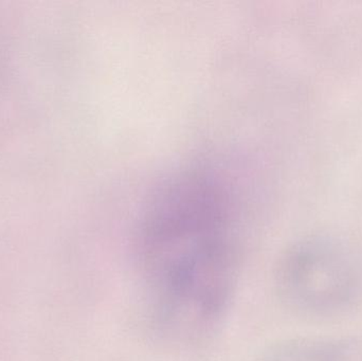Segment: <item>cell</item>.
<instances>
[{
  "label": "cell",
  "mask_w": 362,
  "mask_h": 361,
  "mask_svg": "<svg viewBox=\"0 0 362 361\" xmlns=\"http://www.w3.org/2000/svg\"><path fill=\"white\" fill-rule=\"evenodd\" d=\"M257 361H362V341L291 339L270 348Z\"/></svg>",
  "instance_id": "obj_3"
},
{
  "label": "cell",
  "mask_w": 362,
  "mask_h": 361,
  "mask_svg": "<svg viewBox=\"0 0 362 361\" xmlns=\"http://www.w3.org/2000/svg\"><path fill=\"white\" fill-rule=\"evenodd\" d=\"M136 259L148 315L161 338L192 345L229 309L240 271L235 208L211 170L181 169L144 207Z\"/></svg>",
  "instance_id": "obj_1"
},
{
  "label": "cell",
  "mask_w": 362,
  "mask_h": 361,
  "mask_svg": "<svg viewBox=\"0 0 362 361\" xmlns=\"http://www.w3.org/2000/svg\"><path fill=\"white\" fill-rule=\"evenodd\" d=\"M274 283L281 300L297 313L338 315L361 300L362 260L344 242L306 237L279 259Z\"/></svg>",
  "instance_id": "obj_2"
}]
</instances>
